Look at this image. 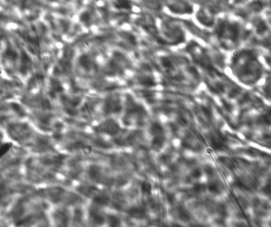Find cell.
<instances>
[{
	"instance_id": "6da1fadb",
	"label": "cell",
	"mask_w": 271,
	"mask_h": 227,
	"mask_svg": "<svg viewBox=\"0 0 271 227\" xmlns=\"http://www.w3.org/2000/svg\"><path fill=\"white\" fill-rule=\"evenodd\" d=\"M95 129L99 133H107L109 135H115L120 130V126L115 121H113V119H109L99 125V126H97Z\"/></svg>"
},
{
	"instance_id": "7a4b0ae2",
	"label": "cell",
	"mask_w": 271,
	"mask_h": 227,
	"mask_svg": "<svg viewBox=\"0 0 271 227\" xmlns=\"http://www.w3.org/2000/svg\"><path fill=\"white\" fill-rule=\"evenodd\" d=\"M103 111L106 115H109L112 113H119L121 111V105L120 101L116 99H107L103 107Z\"/></svg>"
},
{
	"instance_id": "3957f363",
	"label": "cell",
	"mask_w": 271,
	"mask_h": 227,
	"mask_svg": "<svg viewBox=\"0 0 271 227\" xmlns=\"http://www.w3.org/2000/svg\"><path fill=\"white\" fill-rule=\"evenodd\" d=\"M128 214L130 217L137 219H143L147 216L146 211L142 207H133L129 208Z\"/></svg>"
},
{
	"instance_id": "277c9868",
	"label": "cell",
	"mask_w": 271,
	"mask_h": 227,
	"mask_svg": "<svg viewBox=\"0 0 271 227\" xmlns=\"http://www.w3.org/2000/svg\"><path fill=\"white\" fill-rule=\"evenodd\" d=\"M144 112V109L141 106L135 103L133 101L127 103V108H126V114L127 115H139V114H142Z\"/></svg>"
},
{
	"instance_id": "5b68a950",
	"label": "cell",
	"mask_w": 271,
	"mask_h": 227,
	"mask_svg": "<svg viewBox=\"0 0 271 227\" xmlns=\"http://www.w3.org/2000/svg\"><path fill=\"white\" fill-rule=\"evenodd\" d=\"M166 141V137L164 134H159L154 136L151 141V148L155 151H160L163 148V145Z\"/></svg>"
},
{
	"instance_id": "8992f818",
	"label": "cell",
	"mask_w": 271,
	"mask_h": 227,
	"mask_svg": "<svg viewBox=\"0 0 271 227\" xmlns=\"http://www.w3.org/2000/svg\"><path fill=\"white\" fill-rule=\"evenodd\" d=\"M88 176L92 180H99L101 177V168L97 165H90L88 169Z\"/></svg>"
},
{
	"instance_id": "52a82bcc",
	"label": "cell",
	"mask_w": 271,
	"mask_h": 227,
	"mask_svg": "<svg viewBox=\"0 0 271 227\" xmlns=\"http://www.w3.org/2000/svg\"><path fill=\"white\" fill-rule=\"evenodd\" d=\"M89 214H90V218L91 219V221L95 223V224L101 225V224H102L104 222V218L97 211L91 209L90 211V212H89Z\"/></svg>"
},
{
	"instance_id": "ba28073f",
	"label": "cell",
	"mask_w": 271,
	"mask_h": 227,
	"mask_svg": "<svg viewBox=\"0 0 271 227\" xmlns=\"http://www.w3.org/2000/svg\"><path fill=\"white\" fill-rule=\"evenodd\" d=\"M93 202L97 204V205L100 206H107L110 202V199L109 196L106 195H99L95 196L93 199Z\"/></svg>"
},
{
	"instance_id": "9c48e42d",
	"label": "cell",
	"mask_w": 271,
	"mask_h": 227,
	"mask_svg": "<svg viewBox=\"0 0 271 227\" xmlns=\"http://www.w3.org/2000/svg\"><path fill=\"white\" fill-rule=\"evenodd\" d=\"M178 216L180 220L183 222H188L190 220V214L184 207H179L178 208Z\"/></svg>"
},
{
	"instance_id": "30bf717a",
	"label": "cell",
	"mask_w": 271,
	"mask_h": 227,
	"mask_svg": "<svg viewBox=\"0 0 271 227\" xmlns=\"http://www.w3.org/2000/svg\"><path fill=\"white\" fill-rule=\"evenodd\" d=\"M150 133L154 137L156 135L164 134V129L159 123L153 122L150 127Z\"/></svg>"
},
{
	"instance_id": "8fae6325",
	"label": "cell",
	"mask_w": 271,
	"mask_h": 227,
	"mask_svg": "<svg viewBox=\"0 0 271 227\" xmlns=\"http://www.w3.org/2000/svg\"><path fill=\"white\" fill-rule=\"evenodd\" d=\"M79 64H80L81 66L83 68L86 70L89 71L90 68V61L89 57L86 55H82L79 58Z\"/></svg>"
},
{
	"instance_id": "7c38bea8",
	"label": "cell",
	"mask_w": 271,
	"mask_h": 227,
	"mask_svg": "<svg viewBox=\"0 0 271 227\" xmlns=\"http://www.w3.org/2000/svg\"><path fill=\"white\" fill-rule=\"evenodd\" d=\"M151 189H152L151 184L149 182H148V181H144L141 183V191H142L144 195H151Z\"/></svg>"
},
{
	"instance_id": "4fadbf2b",
	"label": "cell",
	"mask_w": 271,
	"mask_h": 227,
	"mask_svg": "<svg viewBox=\"0 0 271 227\" xmlns=\"http://www.w3.org/2000/svg\"><path fill=\"white\" fill-rule=\"evenodd\" d=\"M107 222H108L109 225H110V226H119L120 224L119 218L115 215H109Z\"/></svg>"
},
{
	"instance_id": "5bb4252c",
	"label": "cell",
	"mask_w": 271,
	"mask_h": 227,
	"mask_svg": "<svg viewBox=\"0 0 271 227\" xmlns=\"http://www.w3.org/2000/svg\"><path fill=\"white\" fill-rule=\"evenodd\" d=\"M115 6L118 9H131L130 2L128 0H118L115 4Z\"/></svg>"
},
{
	"instance_id": "9a60e30c",
	"label": "cell",
	"mask_w": 271,
	"mask_h": 227,
	"mask_svg": "<svg viewBox=\"0 0 271 227\" xmlns=\"http://www.w3.org/2000/svg\"><path fill=\"white\" fill-rule=\"evenodd\" d=\"M140 83L145 87H153L155 85V81L151 77H142L140 79Z\"/></svg>"
},
{
	"instance_id": "2e32d148",
	"label": "cell",
	"mask_w": 271,
	"mask_h": 227,
	"mask_svg": "<svg viewBox=\"0 0 271 227\" xmlns=\"http://www.w3.org/2000/svg\"><path fill=\"white\" fill-rule=\"evenodd\" d=\"M51 84H52V87L54 91L56 92H60V91H62L63 87L60 84V83L59 81L56 80H52L51 81Z\"/></svg>"
},
{
	"instance_id": "e0dca14e",
	"label": "cell",
	"mask_w": 271,
	"mask_h": 227,
	"mask_svg": "<svg viewBox=\"0 0 271 227\" xmlns=\"http://www.w3.org/2000/svg\"><path fill=\"white\" fill-rule=\"evenodd\" d=\"M161 63L163 64V66L164 68L167 69H173V64L171 63V61L170 60V59H168L167 57H162L161 58Z\"/></svg>"
},
{
	"instance_id": "ac0fdd59",
	"label": "cell",
	"mask_w": 271,
	"mask_h": 227,
	"mask_svg": "<svg viewBox=\"0 0 271 227\" xmlns=\"http://www.w3.org/2000/svg\"><path fill=\"white\" fill-rule=\"evenodd\" d=\"M211 144H212V146H213V149H216V150H220V149H221V148H222L221 143L217 141V139L214 138L212 139V140H211Z\"/></svg>"
},
{
	"instance_id": "d6986e66",
	"label": "cell",
	"mask_w": 271,
	"mask_h": 227,
	"mask_svg": "<svg viewBox=\"0 0 271 227\" xmlns=\"http://www.w3.org/2000/svg\"><path fill=\"white\" fill-rule=\"evenodd\" d=\"M90 20V17L87 12H84L81 14L80 16L81 22H82L83 23H89Z\"/></svg>"
},
{
	"instance_id": "ffe728a7",
	"label": "cell",
	"mask_w": 271,
	"mask_h": 227,
	"mask_svg": "<svg viewBox=\"0 0 271 227\" xmlns=\"http://www.w3.org/2000/svg\"><path fill=\"white\" fill-rule=\"evenodd\" d=\"M167 200L171 205H173L175 202V195L173 193H167Z\"/></svg>"
},
{
	"instance_id": "44dd1931",
	"label": "cell",
	"mask_w": 271,
	"mask_h": 227,
	"mask_svg": "<svg viewBox=\"0 0 271 227\" xmlns=\"http://www.w3.org/2000/svg\"><path fill=\"white\" fill-rule=\"evenodd\" d=\"M191 176L194 178V179H198L201 176V170L198 168H196L194 169L192 173H191Z\"/></svg>"
},
{
	"instance_id": "7402d4cb",
	"label": "cell",
	"mask_w": 271,
	"mask_h": 227,
	"mask_svg": "<svg viewBox=\"0 0 271 227\" xmlns=\"http://www.w3.org/2000/svg\"><path fill=\"white\" fill-rule=\"evenodd\" d=\"M193 190L196 193L201 192V191H202L203 190H204V187H203V185L199 184V183H197V184H195L194 186H193Z\"/></svg>"
},
{
	"instance_id": "603a6c76",
	"label": "cell",
	"mask_w": 271,
	"mask_h": 227,
	"mask_svg": "<svg viewBox=\"0 0 271 227\" xmlns=\"http://www.w3.org/2000/svg\"><path fill=\"white\" fill-rule=\"evenodd\" d=\"M209 190L211 192H217L218 191V187H217V186L216 184L212 183V184H209Z\"/></svg>"
},
{
	"instance_id": "cb8c5ba5",
	"label": "cell",
	"mask_w": 271,
	"mask_h": 227,
	"mask_svg": "<svg viewBox=\"0 0 271 227\" xmlns=\"http://www.w3.org/2000/svg\"><path fill=\"white\" fill-rule=\"evenodd\" d=\"M65 111H66V112L68 113L69 115H71V116H75V115L78 114V112H77L75 110H74V109L68 108V109H67V110H65Z\"/></svg>"
},
{
	"instance_id": "d4e9b609",
	"label": "cell",
	"mask_w": 271,
	"mask_h": 227,
	"mask_svg": "<svg viewBox=\"0 0 271 227\" xmlns=\"http://www.w3.org/2000/svg\"><path fill=\"white\" fill-rule=\"evenodd\" d=\"M80 101H81V99H79V98H75V99H73L72 100H71V106H72L73 107H76V106H78V105L79 104Z\"/></svg>"
},
{
	"instance_id": "484cf974",
	"label": "cell",
	"mask_w": 271,
	"mask_h": 227,
	"mask_svg": "<svg viewBox=\"0 0 271 227\" xmlns=\"http://www.w3.org/2000/svg\"><path fill=\"white\" fill-rule=\"evenodd\" d=\"M128 40H129L133 44H137V41H136V38H135V37L133 36V35L128 34Z\"/></svg>"
},
{
	"instance_id": "4316f807",
	"label": "cell",
	"mask_w": 271,
	"mask_h": 227,
	"mask_svg": "<svg viewBox=\"0 0 271 227\" xmlns=\"http://www.w3.org/2000/svg\"><path fill=\"white\" fill-rule=\"evenodd\" d=\"M161 160L163 161V163H167V161H170V157L167 156V155H163L162 157H161Z\"/></svg>"
},
{
	"instance_id": "83f0119b",
	"label": "cell",
	"mask_w": 271,
	"mask_h": 227,
	"mask_svg": "<svg viewBox=\"0 0 271 227\" xmlns=\"http://www.w3.org/2000/svg\"><path fill=\"white\" fill-rule=\"evenodd\" d=\"M90 107L89 106L88 104L84 105V106H83V107L82 108V112H88V111H90Z\"/></svg>"
},
{
	"instance_id": "f1b7e54d",
	"label": "cell",
	"mask_w": 271,
	"mask_h": 227,
	"mask_svg": "<svg viewBox=\"0 0 271 227\" xmlns=\"http://www.w3.org/2000/svg\"><path fill=\"white\" fill-rule=\"evenodd\" d=\"M55 126L56 127V129H61V128H63V124L60 122H57L56 125H55Z\"/></svg>"
},
{
	"instance_id": "f546056e",
	"label": "cell",
	"mask_w": 271,
	"mask_h": 227,
	"mask_svg": "<svg viewBox=\"0 0 271 227\" xmlns=\"http://www.w3.org/2000/svg\"><path fill=\"white\" fill-rule=\"evenodd\" d=\"M53 137H54V138L56 139V140H60L61 137H62V136H61L60 133H55V134L53 135Z\"/></svg>"
}]
</instances>
